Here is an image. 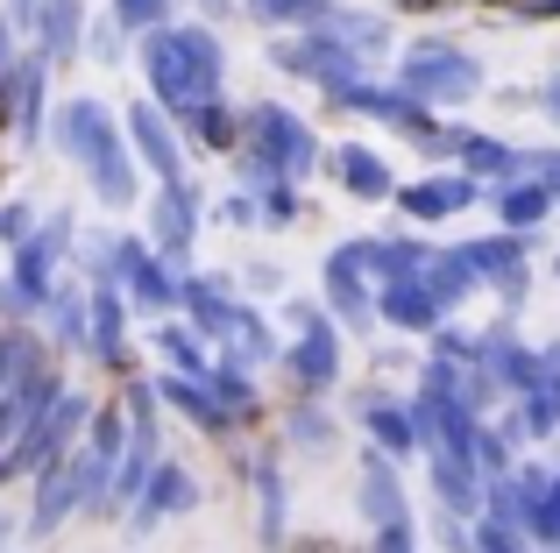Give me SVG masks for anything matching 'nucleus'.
Here are the masks:
<instances>
[{"mask_svg":"<svg viewBox=\"0 0 560 553\" xmlns=\"http://www.w3.org/2000/svg\"><path fill=\"white\" fill-rule=\"evenodd\" d=\"M150 227H156V249H164V256H178L185 242H191V227H199V213H191V192H185V178H178V185H164V199H156Z\"/></svg>","mask_w":560,"mask_h":553,"instance_id":"nucleus-10","label":"nucleus"},{"mask_svg":"<svg viewBox=\"0 0 560 553\" xmlns=\"http://www.w3.org/2000/svg\"><path fill=\"white\" fill-rule=\"evenodd\" d=\"M525 526L539 532V540H560V483H539L533 504H525Z\"/></svg>","mask_w":560,"mask_h":553,"instance_id":"nucleus-23","label":"nucleus"},{"mask_svg":"<svg viewBox=\"0 0 560 553\" xmlns=\"http://www.w3.org/2000/svg\"><path fill=\"white\" fill-rule=\"evenodd\" d=\"M93 348L107 362H121V298H114V291H100V298H93Z\"/></svg>","mask_w":560,"mask_h":553,"instance_id":"nucleus-22","label":"nucleus"},{"mask_svg":"<svg viewBox=\"0 0 560 553\" xmlns=\"http://www.w3.org/2000/svg\"><path fill=\"white\" fill-rule=\"evenodd\" d=\"M128 128H136L142 164H150L164 185H178V178H185V164H178V142H171V128L156 121V107H136V114H128Z\"/></svg>","mask_w":560,"mask_h":553,"instance_id":"nucleus-9","label":"nucleus"},{"mask_svg":"<svg viewBox=\"0 0 560 553\" xmlns=\"http://www.w3.org/2000/svg\"><path fill=\"white\" fill-rule=\"evenodd\" d=\"M191 497H199V490H191V475H185V469H150V483H142V518H156V511H185Z\"/></svg>","mask_w":560,"mask_h":553,"instance_id":"nucleus-18","label":"nucleus"},{"mask_svg":"<svg viewBox=\"0 0 560 553\" xmlns=\"http://www.w3.org/2000/svg\"><path fill=\"white\" fill-rule=\"evenodd\" d=\"M362 511L376 518V526H405V497H397V475L370 461V475H362Z\"/></svg>","mask_w":560,"mask_h":553,"instance_id":"nucleus-17","label":"nucleus"},{"mask_svg":"<svg viewBox=\"0 0 560 553\" xmlns=\"http://www.w3.org/2000/svg\"><path fill=\"white\" fill-rule=\"evenodd\" d=\"M376 553H411V540H405V526H383V540H376Z\"/></svg>","mask_w":560,"mask_h":553,"instance_id":"nucleus-30","label":"nucleus"},{"mask_svg":"<svg viewBox=\"0 0 560 553\" xmlns=\"http://www.w3.org/2000/svg\"><path fill=\"white\" fill-rule=\"evenodd\" d=\"M142 71H150L164 107H206L220 93V43L213 28H156L142 43Z\"/></svg>","mask_w":560,"mask_h":553,"instance_id":"nucleus-1","label":"nucleus"},{"mask_svg":"<svg viewBox=\"0 0 560 553\" xmlns=\"http://www.w3.org/2000/svg\"><path fill=\"white\" fill-rule=\"evenodd\" d=\"M383 319H397V327H433L440 305H433V291H425V276H397V284L383 291Z\"/></svg>","mask_w":560,"mask_h":553,"instance_id":"nucleus-13","label":"nucleus"},{"mask_svg":"<svg viewBox=\"0 0 560 553\" xmlns=\"http://www.w3.org/2000/svg\"><path fill=\"white\" fill-rule=\"evenodd\" d=\"M468 199H476V185L468 178H425V185H411L405 192V207L419 213V221H447V213H462Z\"/></svg>","mask_w":560,"mask_h":553,"instance_id":"nucleus-12","label":"nucleus"},{"mask_svg":"<svg viewBox=\"0 0 560 553\" xmlns=\"http://www.w3.org/2000/svg\"><path fill=\"white\" fill-rule=\"evenodd\" d=\"M468 284H476V270H468V256H462V249H454V256H440V263L425 270V291H433V305H454Z\"/></svg>","mask_w":560,"mask_h":553,"instance_id":"nucleus-20","label":"nucleus"},{"mask_svg":"<svg viewBox=\"0 0 560 553\" xmlns=\"http://www.w3.org/2000/svg\"><path fill=\"white\" fill-rule=\"evenodd\" d=\"M482 553H518V532H511L504 518H490V526H482Z\"/></svg>","mask_w":560,"mask_h":553,"instance_id":"nucleus-28","label":"nucleus"},{"mask_svg":"<svg viewBox=\"0 0 560 553\" xmlns=\"http://www.w3.org/2000/svg\"><path fill=\"white\" fill-rule=\"evenodd\" d=\"M341 178L355 185L362 199H383V192H390V170H383L370 150H341Z\"/></svg>","mask_w":560,"mask_h":553,"instance_id":"nucleus-21","label":"nucleus"},{"mask_svg":"<svg viewBox=\"0 0 560 553\" xmlns=\"http://www.w3.org/2000/svg\"><path fill=\"white\" fill-rule=\"evenodd\" d=\"M468 270H476V276H504V291H518L525 284V249H518V242H468Z\"/></svg>","mask_w":560,"mask_h":553,"instance_id":"nucleus-15","label":"nucleus"},{"mask_svg":"<svg viewBox=\"0 0 560 553\" xmlns=\"http://www.w3.org/2000/svg\"><path fill=\"white\" fill-rule=\"evenodd\" d=\"M334 369H341V341H334L327 319H305V341L291 348V376H299V390H327Z\"/></svg>","mask_w":560,"mask_h":553,"instance_id":"nucleus-6","label":"nucleus"},{"mask_svg":"<svg viewBox=\"0 0 560 553\" xmlns=\"http://www.w3.org/2000/svg\"><path fill=\"white\" fill-rule=\"evenodd\" d=\"M497 213H504V227H533L539 213H553V185H511Z\"/></svg>","mask_w":560,"mask_h":553,"instance_id":"nucleus-19","label":"nucleus"},{"mask_svg":"<svg viewBox=\"0 0 560 553\" xmlns=\"http://www.w3.org/2000/svg\"><path fill=\"white\" fill-rule=\"evenodd\" d=\"M22 419H28V412H22V398H8V404H0V440H8V433L22 426Z\"/></svg>","mask_w":560,"mask_h":553,"instance_id":"nucleus-31","label":"nucleus"},{"mask_svg":"<svg viewBox=\"0 0 560 553\" xmlns=\"http://www.w3.org/2000/svg\"><path fill=\"white\" fill-rule=\"evenodd\" d=\"M547 185H560V156H547Z\"/></svg>","mask_w":560,"mask_h":553,"instance_id":"nucleus-34","label":"nucleus"},{"mask_svg":"<svg viewBox=\"0 0 560 553\" xmlns=\"http://www.w3.org/2000/svg\"><path fill=\"white\" fill-rule=\"evenodd\" d=\"M327 298L341 319H370V291H362V242H348L341 256H327Z\"/></svg>","mask_w":560,"mask_h":553,"instance_id":"nucleus-8","label":"nucleus"},{"mask_svg":"<svg viewBox=\"0 0 560 553\" xmlns=\"http://www.w3.org/2000/svg\"><path fill=\"white\" fill-rule=\"evenodd\" d=\"M370 426H376V440L383 447H411L419 433H411V419L405 412H390V404H370Z\"/></svg>","mask_w":560,"mask_h":553,"instance_id":"nucleus-24","label":"nucleus"},{"mask_svg":"<svg viewBox=\"0 0 560 553\" xmlns=\"http://www.w3.org/2000/svg\"><path fill=\"white\" fill-rule=\"evenodd\" d=\"M0 79H8V22H0Z\"/></svg>","mask_w":560,"mask_h":553,"instance_id":"nucleus-32","label":"nucleus"},{"mask_svg":"<svg viewBox=\"0 0 560 553\" xmlns=\"http://www.w3.org/2000/svg\"><path fill=\"white\" fill-rule=\"evenodd\" d=\"M114 8H121V22H136V28H156V22H164V8H171V0H114Z\"/></svg>","mask_w":560,"mask_h":553,"instance_id":"nucleus-26","label":"nucleus"},{"mask_svg":"<svg viewBox=\"0 0 560 553\" xmlns=\"http://www.w3.org/2000/svg\"><path fill=\"white\" fill-rule=\"evenodd\" d=\"M547 114H553V121H560V79H553V93H547Z\"/></svg>","mask_w":560,"mask_h":553,"instance_id":"nucleus-33","label":"nucleus"},{"mask_svg":"<svg viewBox=\"0 0 560 553\" xmlns=\"http://www.w3.org/2000/svg\"><path fill=\"white\" fill-rule=\"evenodd\" d=\"M0 235L22 242V235H28V213H22V207H8V213H0Z\"/></svg>","mask_w":560,"mask_h":553,"instance_id":"nucleus-29","label":"nucleus"},{"mask_svg":"<svg viewBox=\"0 0 560 553\" xmlns=\"http://www.w3.org/2000/svg\"><path fill=\"white\" fill-rule=\"evenodd\" d=\"M468 164L476 170H511V150L504 142H468Z\"/></svg>","mask_w":560,"mask_h":553,"instance_id":"nucleus-27","label":"nucleus"},{"mask_svg":"<svg viewBox=\"0 0 560 553\" xmlns=\"http://www.w3.org/2000/svg\"><path fill=\"white\" fill-rule=\"evenodd\" d=\"M327 0H248V14L256 22H299V14H319Z\"/></svg>","mask_w":560,"mask_h":553,"instance_id":"nucleus-25","label":"nucleus"},{"mask_svg":"<svg viewBox=\"0 0 560 553\" xmlns=\"http://www.w3.org/2000/svg\"><path fill=\"white\" fill-rule=\"evenodd\" d=\"M79 22H85V8H79V0H36L43 57H71V50H79Z\"/></svg>","mask_w":560,"mask_h":553,"instance_id":"nucleus-11","label":"nucleus"},{"mask_svg":"<svg viewBox=\"0 0 560 553\" xmlns=\"http://www.w3.org/2000/svg\"><path fill=\"white\" fill-rule=\"evenodd\" d=\"M248 142H256V156L270 170H284V178H299V170H313V128L299 121V114H284V107H256L248 114Z\"/></svg>","mask_w":560,"mask_h":553,"instance_id":"nucleus-4","label":"nucleus"},{"mask_svg":"<svg viewBox=\"0 0 560 553\" xmlns=\"http://www.w3.org/2000/svg\"><path fill=\"white\" fill-rule=\"evenodd\" d=\"M191 305H199V327L220 333V341H228L242 362H262V355H270V333L256 327V313H242V305H220L206 284H191Z\"/></svg>","mask_w":560,"mask_h":553,"instance_id":"nucleus-5","label":"nucleus"},{"mask_svg":"<svg viewBox=\"0 0 560 553\" xmlns=\"http://www.w3.org/2000/svg\"><path fill=\"white\" fill-rule=\"evenodd\" d=\"M65 227H71V221H50L36 242H22V256H14V291H22V298H43V291H50L57 249H65Z\"/></svg>","mask_w":560,"mask_h":553,"instance_id":"nucleus-7","label":"nucleus"},{"mask_svg":"<svg viewBox=\"0 0 560 553\" xmlns=\"http://www.w3.org/2000/svg\"><path fill=\"white\" fill-rule=\"evenodd\" d=\"M405 93L419 99H476L482 93V64L468 50H454V43H425V50L405 57Z\"/></svg>","mask_w":560,"mask_h":553,"instance_id":"nucleus-3","label":"nucleus"},{"mask_svg":"<svg viewBox=\"0 0 560 553\" xmlns=\"http://www.w3.org/2000/svg\"><path fill=\"white\" fill-rule=\"evenodd\" d=\"M433 483H440V504L447 511H476V469L462 455H440L433 447Z\"/></svg>","mask_w":560,"mask_h":553,"instance_id":"nucleus-16","label":"nucleus"},{"mask_svg":"<svg viewBox=\"0 0 560 553\" xmlns=\"http://www.w3.org/2000/svg\"><path fill=\"white\" fill-rule=\"evenodd\" d=\"M114 256H121V270H128V284H136V298H150V305H171V298H178L171 270L156 263L150 249H136V242H128V249H114Z\"/></svg>","mask_w":560,"mask_h":553,"instance_id":"nucleus-14","label":"nucleus"},{"mask_svg":"<svg viewBox=\"0 0 560 553\" xmlns=\"http://www.w3.org/2000/svg\"><path fill=\"white\" fill-rule=\"evenodd\" d=\"M57 136H65V150L85 164V178L100 185L107 207H128V199H136V170H128V150H121V136H114V114L100 107V99H71V107L57 114Z\"/></svg>","mask_w":560,"mask_h":553,"instance_id":"nucleus-2","label":"nucleus"}]
</instances>
